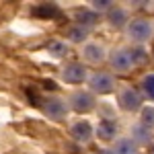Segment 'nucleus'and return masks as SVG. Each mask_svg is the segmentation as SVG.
Here are the masks:
<instances>
[{
  "instance_id": "obj_2",
  "label": "nucleus",
  "mask_w": 154,
  "mask_h": 154,
  "mask_svg": "<svg viewBox=\"0 0 154 154\" xmlns=\"http://www.w3.org/2000/svg\"><path fill=\"white\" fill-rule=\"evenodd\" d=\"M125 35L131 43L136 45H144L154 37V23L146 17H136L130 19V23L125 25Z\"/></svg>"
},
{
  "instance_id": "obj_9",
  "label": "nucleus",
  "mask_w": 154,
  "mask_h": 154,
  "mask_svg": "<svg viewBox=\"0 0 154 154\" xmlns=\"http://www.w3.org/2000/svg\"><path fill=\"white\" fill-rule=\"evenodd\" d=\"M70 136L74 138V140H76V142L88 144L91 140H93V136H95V128L91 125V121H86V119H80V121L72 123Z\"/></svg>"
},
{
  "instance_id": "obj_18",
  "label": "nucleus",
  "mask_w": 154,
  "mask_h": 154,
  "mask_svg": "<svg viewBox=\"0 0 154 154\" xmlns=\"http://www.w3.org/2000/svg\"><path fill=\"white\" fill-rule=\"evenodd\" d=\"M99 154H113V150H101Z\"/></svg>"
},
{
  "instance_id": "obj_10",
  "label": "nucleus",
  "mask_w": 154,
  "mask_h": 154,
  "mask_svg": "<svg viewBox=\"0 0 154 154\" xmlns=\"http://www.w3.org/2000/svg\"><path fill=\"white\" fill-rule=\"evenodd\" d=\"M95 136L103 142H111L117 136V123L113 119H101L95 128Z\"/></svg>"
},
{
  "instance_id": "obj_17",
  "label": "nucleus",
  "mask_w": 154,
  "mask_h": 154,
  "mask_svg": "<svg viewBox=\"0 0 154 154\" xmlns=\"http://www.w3.org/2000/svg\"><path fill=\"white\" fill-rule=\"evenodd\" d=\"M113 6V2H109V0H101V2H91V8L95 12H109V8Z\"/></svg>"
},
{
  "instance_id": "obj_12",
  "label": "nucleus",
  "mask_w": 154,
  "mask_h": 154,
  "mask_svg": "<svg viewBox=\"0 0 154 154\" xmlns=\"http://www.w3.org/2000/svg\"><path fill=\"white\" fill-rule=\"evenodd\" d=\"M107 19H109V23L113 25V27H125V25L130 23L128 11H125V8H121V6H117V4H113V6L109 8Z\"/></svg>"
},
{
  "instance_id": "obj_7",
  "label": "nucleus",
  "mask_w": 154,
  "mask_h": 154,
  "mask_svg": "<svg viewBox=\"0 0 154 154\" xmlns=\"http://www.w3.org/2000/svg\"><path fill=\"white\" fill-rule=\"evenodd\" d=\"M109 56V51L103 43L99 41H86L82 45V58L88 62V64H103Z\"/></svg>"
},
{
  "instance_id": "obj_15",
  "label": "nucleus",
  "mask_w": 154,
  "mask_h": 154,
  "mask_svg": "<svg viewBox=\"0 0 154 154\" xmlns=\"http://www.w3.org/2000/svg\"><path fill=\"white\" fill-rule=\"evenodd\" d=\"M142 93L154 103V72L144 74V78H142Z\"/></svg>"
},
{
  "instance_id": "obj_16",
  "label": "nucleus",
  "mask_w": 154,
  "mask_h": 154,
  "mask_svg": "<svg viewBox=\"0 0 154 154\" xmlns=\"http://www.w3.org/2000/svg\"><path fill=\"white\" fill-rule=\"evenodd\" d=\"M142 125L148 130L154 128V107H142Z\"/></svg>"
},
{
  "instance_id": "obj_3",
  "label": "nucleus",
  "mask_w": 154,
  "mask_h": 154,
  "mask_svg": "<svg viewBox=\"0 0 154 154\" xmlns=\"http://www.w3.org/2000/svg\"><path fill=\"white\" fill-rule=\"evenodd\" d=\"M117 105L123 109V111H128V113H136V111H142V95H140V91L138 88H134L130 84H125V86H121L117 91Z\"/></svg>"
},
{
  "instance_id": "obj_4",
  "label": "nucleus",
  "mask_w": 154,
  "mask_h": 154,
  "mask_svg": "<svg viewBox=\"0 0 154 154\" xmlns=\"http://www.w3.org/2000/svg\"><path fill=\"white\" fill-rule=\"evenodd\" d=\"M88 86L95 95H109L115 91V76L109 72H93L88 74Z\"/></svg>"
},
{
  "instance_id": "obj_8",
  "label": "nucleus",
  "mask_w": 154,
  "mask_h": 154,
  "mask_svg": "<svg viewBox=\"0 0 154 154\" xmlns=\"http://www.w3.org/2000/svg\"><path fill=\"white\" fill-rule=\"evenodd\" d=\"M66 111H68V105H66V101H62L60 97H48L45 101H43V113L48 115L49 119H60L66 117Z\"/></svg>"
},
{
  "instance_id": "obj_6",
  "label": "nucleus",
  "mask_w": 154,
  "mask_h": 154,
  "mask_svg": "<svg viewBox=\"0 0 154 154\" xmlns=\"http://www.w3.org/2000/svg\"><path fill=\"white\" fill-rule=\"evenodd\" d=\"M68 105L76 113H91L95 109V95L88 91H74L68 97Z\"/></svg>"
},
{
  "instance_id": "obj_14",
  "label": "nucleus",
  "mask_w": 154,
  "mask_h": 154,
  "mask_svg": "<svg viewBox=\"0 0 154 154\" xmlns=\"http://www.w3.org/2000/svg\"><path fill=\"white\" fill-rule=\"evenodd\" d=\"M48 51L51 56H56V58H62V56H66V51H68V43H66V41H60V39H54V41L48 43Z\"/></svg>"
},
{
  "instance_id": "obj_11",
  "label": "nucleus",
  "mask_w": 154,
  "mask_h": 154,
  "mask_svg": "<svg viewBox=\"0 0 154 154\" xmlns=\"http://www.w3.org/2000/svg\"><path fill=\"white\" fill-rule=\"evenodd\" d=\"M140 146L131 140V136H121L113 144V154H138Z\"/></svg>"
},
{
  "instance_id": "obj_13",
  "label": "nucleus",
  "mask_w": 154,
  "mask_h": 154,
  "mask_svg": "<svg viewBox=\"0 0 154 154\" xmlns=\"http://www.w3.org/2000/svg\"><path fill=\"white\" fill-rule=\"evenodd\" d=\"M88 31L91 29H86L82 25H74V27H70L66 31V39L72 41V43H82L84 39H86V35H88Z\"/></svg>"
},
{
  "instance_id": "obj_5",
  "label": "nucleus",
  "mask_w": 154,
  "mask_h": 154,
  "mask_svg": "<svg viewBox=\"0 0 154 154\" xmlns=\"http://www.w3.org/2000/svg\"><path fill=\"white\" fill-rule=\"evenodd\" d=\"M60 78L66 84H82L88 80V70L80 62H68L60 72Z\"/></svg>"
},
{
  "instance_id": "obj_1",
  "label": "nucleus",
  "mask_w": 154,
  "mask_h": 154,
  "mask_svg": "<svg viewBox=\"0 0 154 154\" xmlns=\"http://www.w3.org/2000/svg\"><path fill=\"white\" fill-rule=\"evenodd\" d=\"M144 49L140 48H117L109 51L107 62L111 66V70L115 72H131L136 66H140L144 62Z\"/></svg>"
}]
</instances>
